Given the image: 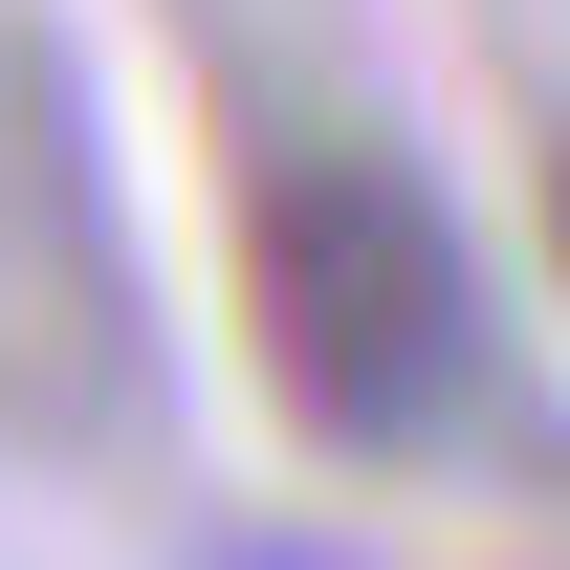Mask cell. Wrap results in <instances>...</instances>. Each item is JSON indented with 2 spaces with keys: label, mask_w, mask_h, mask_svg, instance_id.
Returning a JSON list of instances; mask_svg holds the SVG:
<instances>
[{
  "label": "cell",
  "mask_w": 570,
  "mask_h": 570,
  "mask_svg": "<svg viewBox=\"0 0 570 570\" xmlns=\"http://www.w3.org/2000/svg\"><path fill=\"white\" fill-rule=\"evenodd\" d=\"M198 570H352V549H307V527H198Z\"/></svg>",
  "instance_id": "7a4b0ae2"
},
{
  "label": "cell",
  "mask_w": 570,
  "mask_h": 570,
  "mask_svg": "<svg viewBox=\"0 0 570 570\" xmlns=\"http://www.w3.org/2000/svg\"><path fill=\"white\" fill-rule=\"evenodd\" d=\"M549 264H570V154H549Z\"/></svg>",
  "instance_id": "3957f363"
},
{
  "label": "cell",
  "mask_w": 570,
  "mask_h": 570,
  "mask_svg": "<svg viewBox=\"0 0 570 570\" xmlns=\"http://www.w3.org/2000/svg\"><path fill=\"white\" fill-rule=\"evenodd\" d=\"M242 352H264L285 439L307 461H439V439L504 417V307H483V242L417 154L373 132H307L242 176Z\"/></svg>",
  "instance_id": "6da1fadb"
}]
</instances>
